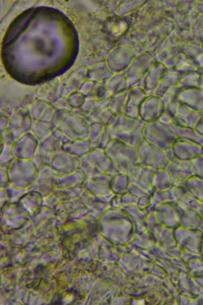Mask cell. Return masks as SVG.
Returning <instances> with one entry per match:
<instances>
[{"label": "cell", "instance_id": "cell-1", "mask_svg": "<svg viewBox=\"0 0 203 305\" xmlns=\"http://www.w3.org/2000/svg\"><path fill=\"white\" fill-rule=\"evenodd\" d=\"M107 30L111 35L119 37L125 33L128 28V24L124 19L119 17L111 18L107 22Z\"/></svg>", "mask_w": 203, "mask_h": 305}]
</instances>
